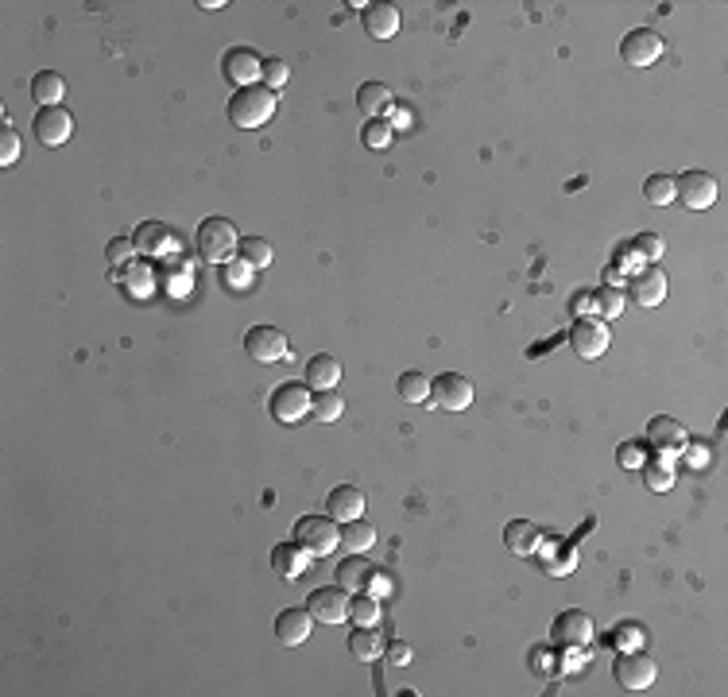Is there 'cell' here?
<instances>
[{"label": "cell", "instance_id": "1", "mask_svg": "<svg viewBox=\"0 0 728 697\" xmlns=\"http://www.w3.org/2000/svg\"><path fill=\"white\" fill-rule=\"evenodd\" d=\"M275 105H280L275 90H268V85H244L229 101V121L237 128H260L275 116Z\"/></svg>", "mask_w": 728, "mask_h": 697}, {"label": "cell", "instance_id": "2", "mask_svg": "<svg viewBox=\"0 0 728 697\" xmlns=\"http://www.w3.org/2000/svg\"><path fill=\"white\" fill-rule=\"evenodd\" d=\"M237 225L229 217H206L198 225V252L210 260V264H229V256L237 252Z\"/></svg>", "mask_w": 728, "mask_h": 697}, {"label": "cell", "instance_id": "3", "mask_svg": "<svg viewBox=\"0 0 728 697\" xmlns=\"http://www.w3.org/2000/svg\"><path fill=\"white\" fill-rule=\"evenodd\" d=\"M295 543H302L314 558L333 555V546H341V531L333 527V515H302L295 523Z\"/></svg>", "mask_w": 728, "mask_h": 697}, {"label": "cell", "instance_id": "4", "mask_svg": "<svg viewBox=\"0 0 728 697\" xmlns=\"http://www.w3.org/2000/svg\"><path fill=\"white\" fill-rule=\"evenodd\" d=\"M310 403H314V396H310V388H307V384L287 380V384H280V388L271 391L268 411H271L275 418H280V423H299V418L310 411Z\"/></svg>", "mask_w": 728, "mask_h": 697}, {"label": "cell", "instance_id": "5", "mask_svg": "<svg viewBox=\"0 0 728 697\" xmlns=\"http://www.w3.org/2000/svg\"><path fill=\"white\" fill-rule=\"evenodd\" d=\"M570 345H574V353L581 360H596L608 348V322H605V318H589V314L574 318Z\"/></svg>", "mask_w": 728, "mask_h": 697}, {"label": "cell", "instance_id": "6", "mask_svg": "<svg viewBox=\"0 0 728 697\" xmlns=\"http://www.w3.org/2000/svg\"><path fill=\"white\" fill-rule=\"evenodd\" d=\"M613 674L628 693H639V690H647L654 682L659 666H654V659H647L644 651H624V655L613 663Z\"/></svg>", "mask_w": 728, "mask_h": 697}, {"label": "cell", "instance_id": "7", "mask_svg": "<svg viewBox=\"0 0 728 697\" xmlns=\"http://www.w3.org/2000/svg\"><path fill=\"white\" fill-rule=\"evenodd\" d=\"M430 399L442 407V411H469L473 403V384L465 380L461 372H442L430 380Z\"/></svg>", "mask_w": 728, "mask_h": 697}, {"label": "cell", "instance_id": "8", "mask_svg": "<svg viewBox=\"0 0 728 697\" xmlns=\"http://www.w3.org/2000/svg\"><path fill=\"white\" fill-rule=\"evenodd\" d=\"M620 58L628 66H651L663 58V35L651 32V27H635L620 39Z\"/></svg>", "mask_w": 728, "mask_h": 697}, {"label": "cell", "instance_id": "9", "mask_svg": "<svg viewBox=\"0 0 728 697\" xmlns=\"http://www.w3.org/2000/svg\"><path fill=\"white\" fill-rule=\"evenodd\" d=\"M678 182V201L686 210H709L717 201V179L709 171H686Z\"/></svg>", "mask_w": 728, "mask_h": 697}, {"label": "cell", "instance_id": "10", "mask_svg": "<svg viewBox=\"0 0 728 697\" xmlns=\"http://www.w3.org/2000/svg\"><path fill=\"white\" fill-rule=\"evenodd\" d=\"M32 133L39 136V143H47V148H58V143H66L70 133H74V116H70L63 105L39 109L35 121H32Z\"/></svg>", "mask_w": 728, "mask_h": 697}, {"label": "cell", "instance_id": "11", "mask_svg": "<svg viewBox=\"0 0 728 697\" xmlns=\"http://www.w3.org/2000/svg\"><path fill=\"white\" fill-rule=\"evenodd\" d=\"M307 613L314 616V623H341L349 616V597L341 585H322L307 597Z\"/></svg>", "mask_w": 728, "mask_h": 697}, {"label": "cell", "instance_id": "12", "mask_svg": "<svg viewBox=\"0 0 728 697\" xmlns=\"http://www.w3.org/2000/svg\"><path fill=\"white\" fill-rule=\"evenodd\" d=\"M647 442L659 449V454H666V457H674V454H682V449L690 446V434H686V427L678 423V418H671V415H654L651 423H647Z\"/></svg>", "mask_w": 728, "mask_h": 697}, {"label": "cell", "instance_id": "13", "mask_svg": "<svg viewBox=\"0 0 728 697\" xmlns=\"http://www.w3.org/2000/svg\"><path fill=\"white\" fill-rule=\"evenodd\" d=\"M244 348H249V357L260 360V365H275V360L287 357V338L275 326H252L244 333Z\"/></svg>", "mask_w": 728, "mask_h": 697}, {"label": "cell", "instance_id": "14", "mask_svg": "<svg viewBox=\"0 0 728 697\" xmlns=\"http://www.w3.org/2000/svg\"><path fill=\"white\" fill-rule=\"evenodd\" d=\"M221 70H225V78L237 85V90H244V85H256L260 70H264V58H260L252 47H229Z\"/></svg>", "mask_w": 728, "mask_h": 697}, {"label": "cell", "instance_id": "15", "mask_svg": "<svg viewBox=\"0 0 728 697\" xmlns=\"http://www.w3.org/2000/svg\"><path fill=\"white\" fill-rule=\"evenodd\" d=\"M550 635H555V643H562V647H585L593 639V620L581 613V608H566V613L555 616Z\"/></svg>", "mask_w": 728, "mask_h": 697}, {"label": "cell", "instance_id": "16", "mask_svg": "<svg viewBox=\"0 0 728 697\" xmlns=\"http://www.w3.org/2000/svg\"><path fill=\"white\" fill-rule=\"evenodd\" d=\"M364 504H369L364 488H357V485H333L330 496H326V512L338 519V523H349V519H360L364 515Z\"/></svg>", "mask_w": 728, "mask_h": 697}, {"label": "cell", "instance_id": "17", "mask_svg": "<svg viewBox=\"0 0 728 697\" xmlns=\"http://www.w3.org/2000/svg\"><path fill=\"white\" fill-rule=\"evenodd\" d=\"M310 558H314L310 550L302 546V543H295V539L271 546V570L280 574V577H302V574L310 570Z\"/></svg>", "mask_w": 728, "mask_h": 697}, {"label": "cell", "instance_id": "18", "mask_svg": "<svg viewBox=\"0 0 728 697\" xmlns=\"http://www.w3.org/2000/svg\"><path fill=\"white\" fill-rule=\"evenodd\" d=\"M310 623H314V616L307 608H283V613L275 616V639H280L283 647H299V643H307Z\"/></svg>", "mask_w": 728, "mask_h": 697}, {"label": "cell", "instance_id": "19", "mask_svg": "<svg viewBox=\"0 0 728 697\" xmlns=\"http://www.w3.org/2000/svg\"><path fill=\"white\" fill-rule=\"evenodd\" d=\"M632 299L639 302V307H659V302L666 299V275L663 268H644L632 275Z\"/></svg>", "mask_w": 728, "mask_h": 697}, {"label": "cell", "instance_id": "20", "mask_svg": "<svg viewBox=\"0 0 728 697\" xmlns=\"http://www.w3.org/2000/svg\"><path fill=\"white\" fill-rule=\"evenodd\" d=\"M364 32L372 39H391L399 32V8L396 5H364Z\"/></svg>", "mask_w": 728, "mask_h": 697}, {"label": "cell", "instance_id": "21", "mask_svg": "<svg viewBox=\"0 0 728 697\" xmlns=\"http://www.w3.org/2000/svg\"><path fill=\"white\" fill-rule=\"evenodd\" d=\"M338 380H341V365L330 353H318L307 360V380L302 384L310 391H330V388H338Z\"/></svg>", "mask_w": 728, "mask_h": 697}, {"label": "cell", "instance_id": "22", "mask_svg": "<svg viewBox=\"0 0 728 697\" xmlns=\"http://www.w3.org/2000/svg\"><path fill=\"white\" fill-rule=\"evenodd\" d=\"M504 543H507V550L512 555H535V546H538V527L531 519H512L504 527Z\"/></svg>", "mask_w": 728, "mask_h": 697}, {"label": "cell", "instance_id": "23", "mask_svg": "<svg viewBox=\"0 0 728 697\" xmlns=\"http://www.w3.org/2000/svg\"><path fill=\"white\" fill-rule=\"evenodd\" d=\"M639 469H644V481H647V488L651 492H671L674 488V461L671 457H666V454H659V457H647L644 465H639Z\"/></svg>", "mask_w": 728, "mask_h": 697}, {"label": "cell", "instance_id": "24", "mask_svg": "<svg viewBox=\"0 0 728 697\" xmlns=\"http://www.w3.org/2000/svg\"><path fill=\"white\" fill-rule=\"evenodd\" d=\"M349 655L360 659V663H372L384 655V639L376 628H353V635H349Z\"/></svg>", "mask_w": 728, "mask_h": 697}, {"label": "cell", "instance_id": "25", "mask_svg": "<svg viewBox=\"0 0 728 697\" xmlns=\"http://www.w3.org/2000/svg\"><path fill=\"white\" fill-rule=\"evenodd\" d=\"M63 93H66V82L58 78L54 70H39V74L32 78V97L39 101V109L58 105V101H63Z\"/></svg>", "mask_w": 728, "mask_h": 697}, {"label": "cell", "instance_id": "26", "mask_svg": "<svg viewBox=\"0 0 728 697\" xmlns=\"http://www.w3.org/2000/svg\"><path fill=\"white\" fill-rule=\"evenodd\" d=\"M341 546L349 550V555H364V550L376 546V527L364 519H349L341 527Z\"/></svg>", "mask_w": 728, "mask_h": 697}, {"label": "cell", "instance_id": "27", "mask_svg": "<svg viewBox=\"0 0 728 697\" xmlns=\"http://www.w3.org/2000/svg\"><path fill=\"white\" fill-rule=\"evenodd\" d=\"M357 105H360V113L372 121V116H380V113L391 105V90H388L384 82H364L360 90H357Z\"/></svg>", "mask_w": 728, "mask_h": 697}, {"label": "cell", "instance_id": "28", "mask_svg": "<svg viewBox=\"0 0 728 697\" xmlns=\"http://www.w3.org/2000/svg\"><path fill=\"white\" fill-rule=\"evenodd\" d=\"M369 581H372V565H369V562H360L357 555L338 565V585H341L345 593H360V589H369Z\"/></svg>", "mask_w": 728, "mask_h": 697}, {"label": "cell", "instance_id": "29", "mask_svg": "<svg viewBox=\"0 0 728 697\" xmlns=\"http://www.w3.org/2000/svg\"><path fill=\"white\" fill-rule=\"evenodd\" d=\"M349 620H353L357 628H376V620H380V597L360 589V597L349 601Z\"/></svg>", "mask_w": 728, "mask_h": 697}, {"label": "cell", "instance_id": "30", "mask_svg": "<svg viewBox=\"0 0 728 697\" xmlns=\"http://www.w3.org/2000/svg\"><path fill=\"white\" fill-rule=\"evenodd\" d=\"M644 198L651 201V206H671V201L678 198L674 174H647L644 179Z\"/></svg>", "mask_w": 728, "mask_h": 697}, {"label": "cell", "instance_id": "31", "mask_svg": "<svg viewBox=\"0 0 728 697\" xmlns=\"http://www.w3.org/2000/svg\"><path fill=\"white\" fill-rule=\"evenodd\" d=\"M237 252H241V260H244L249 268H268V264H271V256H275L271 241H264V237H241Z\"/></svg>", "mask_w": 728, "mask_h": 697}, {"label": "cell", "instance_id": "32", "mask_svg": "<svg viewBox=\"0 0 728 697\" xmlns=\"http://www.w3.org/2000/svg\"><path fill=\"white\" fill-rule=\"evenodd\" d=\"M396 391L403 403H427L430 399V380L422 372H403L396 380Z\"/></svg>", "mask_w": 728, "mask_h": 697}, {"label": "cell", "instance_id": "33", "mask_svg": "<svg viewBox=\"0 0 728 697\" xmlns=\"http://www.w3.org/2000/svg\"><path fill=\"white\" fill-rule=\"evenodd\" d=\"M341 411H345V403H341V396L333 388L330 391H318L314 403H310V415L318 418V423H338Z\"/></svg>", "mask_w": 728, "mask_h": 697}, {"label": "cell", "instance_id": "34", "mask_svg": "<svg viewBox=\"0 0 728 697\" xmlns=\"http://www.w3.org/2000/svg\"><path fill=\"white\" fill-rule=\"evenodd\" d=\"M593 307H596V318H620L624 310V290L620 287H601L593 295Z\"/></svg>", "mask_w": 728, "mask_h": 697}, {"label": "cell", "instance_id": "35", "mask_svg": "<svg viewBox=\"0 0 728 697\" xmlns=\"http://www.w3.org/2000/svg\"><path fill=\"white\" fill-rule=\"evenodd\" d=\"M391 133H396V128H391V124L384 121V116H372V121H364L360 140L369 143V148L380 152V148H388V143H391Z\"/></svg>", "mask_w": 728, "mask_h": 697}, {"label": "cell", "instance_id": "36", "mask_svg": "<svg viewBox=\"0 0 728 697\" xmlns=\"http://www.w3.org/2000/svg\"><path fill=\"white\" fill-rule=\"evenodd\" d=\"M260 78H264L268 90H280V85L290 78V66L283 58H264V70H260Z\"/></svg>", "mask_w": 728, "mask_h": 697}, {"label": "cell", "instance_id": "37", "mask_svg": "<svg viewBox=\"0 0 728 697\" xmlns=\"http://www.w3.org/2000/svg\"><path fill=\"white\" fill-rule=\"evenodd\" d=\"M163 241H171V232L159 225V221H143L140 225V232H136V249H155V244H163Z\"/></svg>", "mask_w": 728, "mask_h": 697}, {"label": "cell", "instance_id": "38", "mask_svg": "<svg viewBox=\"0 0 728 697\" xmlns=\"http://www.w3.org/2000/svg\"><path fill=\"white\" fill-rule=\"evenodd\" d=\"M20 159V133L12 124H5V133H0V163L12 167Z\"/></svg>", "mask_w": 728, "mask_h": 697}, {"label": "cell", "instance_id": "39", "mask_svg": "<svg viewBox=\"0 0 728 697\" xmlns=\"http://www.w3.org/2000/svg\"><path fill=\"white\" fill-rule=\"evenodd\" d=\"M133 252H136V241H128V237H113L109 249H105V256H109L113 268H116V264H128V260H133Z\"/></svg>", "mask_w": 728, "mask_h": 697}, {"label": "cell", "instance_id": "40", "mask_svg": "<svg viewBox=\"0 0 728 697\" xmlns=\"http://www.w3.org/2000/svg\"><path fill=\"white\" fill-rule=\"evenodd\" d=\"M616 461L624 465V469H639V465H644L647 461V454H644V442H624L620 449H616Z\"/></svg>", "mask_w": 728, "mask_h": 697}, {"label": "cell", "instance_id": "41", "mask_svg": "<svg viewBox=\"0 0 728 697\" xmlns=\"http://www.w3.org/2000/svg\"><path fill=\"white\" fill-rule=\"evenodd\" d=\"M249 264H244V260H229V264L221 268V280L232 287V290H237V287H249Z\"/></svg>", "mask_w": 728, "mask_h": 697}, {"label": "cell", "instance_id": "42", "mask_svg": "<svg viewBox=\"0 0 728 697\" xmlns=\"http://www.w3.org/2000/svg\"><path fill=\"white\" fill-rule=\"evenodd\" d=\"M635 249L644 252L647 260H659V256H663V241L654 237V232H639V237H635Z\"/></svg>", "mask_w": 728, "mask_h": 697}, {"label": "cell", "instance_id": "43", "mask_svg": "<svg viewBox=\"0 0 728 697\" xmlns=\"http://www.w3.org/2000/svg\"><path fill=\"white\" fill-rule=\"evenodd\" d=\"M384 651H388V663H396V666H407V663H411V643H403V639H391Z\"/></svg>", "mask_w": 728, "mask_h": 697}, {"label": "cell", "instance_id": "44", "mask_svg": "<svg viewBox=\"0 0 728 697\" xmlns=\"http://www.w3.org/2000/svg\"><path fill=\"white\" fill-rule=\"evenodd\" d=\"M589 307H593V295H589V290H577V295L570 299V314H574V318H581Z\"/></svg>", "mask_w": 728, "mask_h": 697}, {"label": "cell", "instance_id": "45", "mask_svg": "<svg viewBox=\"0 0 728 697\" xmlns=\"http://www.w3.org/2000/svg\"><path fill=\"white\" fill-rule=\"evenodd\" d=\"M198 8H206V12H213V8H225V0H198Z\"/></svg>", "mask_w": 728, "mask_h": 697}]
</instances>
